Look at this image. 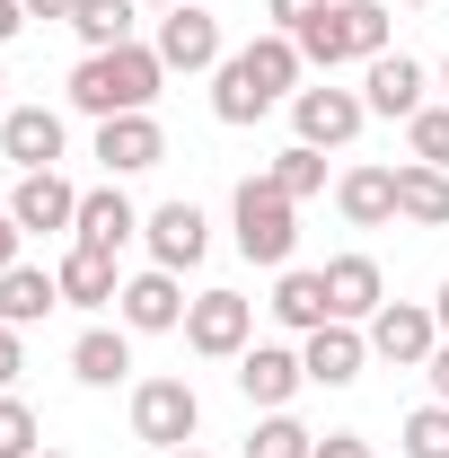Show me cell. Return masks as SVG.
<instances>
[{
    "mask_svg": "<svg viewBox=\"0 0 449 458\" xmlns=\"http://www.w3.org/2000/svg\"><path fill=\"white\" fill-rule=\"evenodd\" d=\"M300 71H309V62H300V45L274 27V36L238 45V54L212 71V114H221V123H265L282 98H300Z\"/></svg>",
    "mask_w": 449,
    "mask_h": 458,
    "instance_id": "6da1fadb",
    "label": "cell"
},
{
    "mask_svg": "<svg viewBox=\"0 0 449 458\" xmlns=\"http://www.w3.org/2000/svg\"><path fill=\"white\" fill-rule=\"evenodd\" d=\"M159 80H168L159 45H114V54H89L71 71V106L97 114V123H106V114H150Z\"/></svg>",
    "mask_w": 449,
    "mask_h": 458,
    "instance_id": "7a4b0ae2",
    "label": "cell"
},
{
    "mask_svg": "<svg viewBox=\"0 0 449 458\" xmlns=\"http://www.w3.org/2000/svg\"><path fill=\"white\" fill-rule=\"evenodd\" d=\"M291 45H300V62H318V71H335V62H379L388 54V9H379V0H335V9L309 18Z\"/></svg>",
    "mask_w": 449,
    "mask_h": 458,
    "instance_id": "3957f363",
    "label": "cell"
},
{
    "mask_svg": "<svg viewBox=\"0 0 449 458\" xmlns=\"http://www.w3.org/2000/svg\"><path fill=\"white\" fill-rule=\"evenodd\" d=\"M229 221H238V256H247V265H291V247H300V203L282 194L274 176H247L238 203H229Z\"/></svg>",
    "mask_w": 449,
    "mask_h": 458,
    "instance_id": "277c9868",
    "label": "cell"
},
{
    "mask_svg": "<svg viewBox=\"0 0 449 458\" xmlns=\"http://www.w3.org/2000/svg\"><path fill=\"white\" fill-rule=\"evenodd\" d=\"M194 423H203V397H194L185 379H141V388H132V432H141L159 458L185 450V441H194Z\"/></svg>",
    "mask_w": 449,
    "mask_h": 458,
    "instance_id": "5b68a950",
    "label": "cell"
},
{
    "mask_svg": "<svg viewBox=\"0 0 449 458\" xmlns=\"http://www.w3.org/2000/svg\"><path fill=\"white\" fill-rule=\"evenodd\" d=\"M247 335H256V300H247V291H203V300L185 309V344L212 352V361H238Z\"/></svg>",
    "mask_w": 449,
    "mask_h": 458,
    "instance_id": "8992f818",
    "label": "cell"
},
{
    "mask_svg": "<svg viewBox=\"0 0 449 458\" xmlns=\"http://www.w3.org/2000/svg\"><path fill=\"white\" fill-rule=\"evenodd\" d=\"M370 352L396 361V370H423V361L441 352V318H432V309H414V300H388V309L370 318Z\"/></svg>",
    "mask_w": 449,
    "mask_h": 458,
    "instance_id": "52a82bcc",
    "label": "cell"
},
{
    "mask_svg": "<svg viewBox=\"0 0 449 458\" xmlns=\"http://www.w3.org/2000/svg\"><path fill=\"white\" fill-rule=\"evenodd\" d=\"M291 123H300L309 150H343V141L370 123V106H361V89H300V98H291Z\"/></svg>",
    "mask_w": 449,
    "mask_h": 458,
    "instance_id": "ba28073f",
    "label": "cell"
},
{
    "mask_svg": "<svg viewBox=\"0 0 449 458\" xmlns=\"http://www.w3.org/2000/svg\"><path fill=\"white\" fill-rule=\"evenodd\" d=\"M238 388H247V405L282 414V405L309 388V361H300L291 344H247V352H238Z\"/></svg>",
    "mask_w": 449,
    "mask_h": 458,
    "instance_id": "9c48e42d",
    "label": "cell"
},
{
    "mask_svg": "<svg viewBox=\"0 0 449 458\" xmlns=\"http://www.w3.org/2000/svg\"><path fill=\"white\" fill-rule=\"evenodd\" d=\"M159 62L168 71H221V18L212 9H194V0H176L168 18H159Z\"/></svg>",
    "mask_w": 449,
    "mask_h": 458,
    "instance_id": "30bf717a",
    "label": "cell"
},
{
    "mask_svg": "<svg viewBox=\"0 0 449 458\" xmlns=\"http://www.w3.org/2000/svg\"><path fill=\"white\" fill-rule=\"evenodd\" d=\"M114 309H123V327H132V335H168V327H185V309H194V300L176 291L168 265H150V274H132V283L114 291Z\"/></svg>",
    "mask_w": 449,
    "mask_h": 458,
    "instance_id": "8fae6325",
    "label": "cell"
},
{
    "mask_svg": "<svg viewBox=\"0 0 449 458\" xmlns=\"http://www.w3.org/2000/svg\"><path fill=\"white\" fill-rule=\"evenodd\" d=\"M141 238H150V265H168V274H185V265H203V247H212V221L176 194V203H159L150 221H141Z\"/></svg>",
    "mask_w": 449,
    "mask_h": 458,
    "instance_id": "7c38bea8",
    "label": "cell"
},
{
    "mask_svg": "<svg viewBox=\"0 0 449 458\" xmlns=\"http://www.w3.org/2000/svg\"><path fill=\"white\" fill-rule=\"evenodd\" d=\"M97 159H106V176H141L168 159V132H159V114H106L97 123Z\"/></svg>",
    "mask_w": 449,
    "mask_h": 458,
    "instance_id": "4fadbf2b",
    "label": "cell"
},
{
    "mask_svg": "<svg viewBox=\"0 0 449 458\" xmlns=\"http://www.w3.org/2000/svg\"><path fill=\"white\" fill-rule=\"evenodd\" d=\"M0 159H9L18 176L54 168V159H62V114L54 106H9V114H0Z\"/></svg>",
    "mask_w": 449,
    "mask_h": 458,
    "instance_id": "5bb4252c",
    "label": "cell"
},
{
    "mask_svg": "<svg viewBox=\"0 0 449 458\" xmlns=\"http://www.w3.org/2000/svg\"><path fill=\"white\" fill-rule=\"evenodd\" d=\"M9 221H18V229H71V221H80V185H71L62 168L18 176V194H9Z\"/></svg>",
    "mask_w": 449,
    "mask_h": 458,
    "instance_id": "9a60e30c",
    "label": "cell"
},
{
    "mask_svg": "<svg viewBox=\"0 0 449 458\" xmlns=\"http://www.w3.org/2000/svg\"><path fill=\"white\" fill-rule=\"evenodd\" d=\"M326 300H335L343 327L379 318V309H388V274H379V256H335V265H326Z\"/></svg>",
    "mask_w": 449,
    "mask_h": 458,
    "instance_id": "2e32d148",
    "label": "cell"
},
{
    "mask_svg": "<svg viewBox=\"0 0 449 458\" xmlns=\"http://www.w3.org/2000/svg\"><path fill=\"white\" fill-rule=\"evenodd\" d=\"M300 361H309V379H318V388H352V379H361V361H370V335H361V327H318V335L300 344Z\"/></svg>",
    "mask_w": 449,
    "mask_h": 458,
    "instance_id": "e0dca14e",
    "label": "cell"
},
{
    "mask_svg": "<svg viewBox=\"0 0 449 458\" xmlns=\"http://www.w3.org/2000/svg\"><path fill=\"white\" fill-rule=\"evenodd\" d=\"M361 106L370 114H405V123H414V114H423V62H405V54H379L370 62V80H361Z\"/></svg>",
    "mask_w": 449,
    "mask_h": 458,
    "instance_id": "ac0fdd59",
    "label": "cell"
},
{
    "mask_svg": "<svg viewBox=\"0 0 449 458\" xmlns=\"http://www.w3.org/2000/svg\"><path fill=\"white\" fill-rule=\"evenodd\" d=\"M274 318L291 327V335H318V327H335L326 274H300V265H282V283H274Z\"/></svg>",
    "mask_w": 449,
    "mask_h": 458,
    "instance_id": "d6986e66",
    "label": "cell"
},
{
    "mask_svg": "<svg viewBox=\"0 0 449 458\" xmlns=\"http://www.w3.org/2000/svg\"><path fill=\"white\" fill-rule=\"evenodd\" d=\"M54 309H62V283H54V274H36V265H9V274H0V327L27 335V327H45Z\"/></svg>",
    "mask_w": 449,
    "mask_h": 458,
    "instance_id": "ffe728a7",
    "label": "cell"
},
{
    "mask_svg": "<svg viewBox=\"0 0 449 458\" xmlns=\"http://www.w3.org/2000/svg\"><path fill=\"white\" fill-rule=\"evenodd\" d=\"M132 229H141V212H132V203H123L114 185H97V194H80V221H71V238H80V247H97V256H114V247H123Z\"/></svg>",
    "mask_w": 449,
    "mask_h": 458,
    "instance_id": "44dd1931",
    "label": "cell"
},
{
    "mask_svg": "<svg viewBox=\"0 0 449 458\" xmlns=\"http://www.w3.org/2000/svg\"><path fill=\"white\" fill-rule=\"evenodd\" d=\"M396 221H414V229H449V168L405 159V168H396Z\"/></svg>",
    "mask_w": 449,
    "mask_h": 458,
    "instance_id": "7402d4cb",
    "label": "cell"
},
{
    "mask_svg": "<svg viewBox=\"0 0 449 458\" xmlns=\"http://www.w3.org/2000/svg\"><path fill=\"white\" fill-rule=\"evenodd\" d=\"M335 212H343L352 229H388V221H396V168H352V176L335 185Z\"/></svg>",
    "mask_w": 449,
    "mask_h": 458,
    "instance_id": "603a6c76",
    "label": "cell"
},
{
    "mask_svg": "<svg viewBox=\"0 0 449 458\" xmlns=\"http://www.w3.org/2000/svg\"><path fill=\"white\" fill-rule=\"evenodd\" d=\"M54 283H62V300H71V309H106L114 291V256H97V247H80V238H71V256H62L54 265Z\"/></svg>",
    "mask_w": 449,
    "mask_h": 458,
    "instance_id": "cb8c5ba5",
    "label": "cell"
},
{
    "mask_svg": "<svg viewBox=\"0 0 449 458\" xmlns=\"http://www.w3.org/2000/svg\"><path fill=\"white\" fill-rule=\"evenodd\" d=\"M123 370H132V344L114 335V327H89V335L71 344V379L80 388H114Z\"/></svg>",
    "mask_w": 449,
    "mask_h": 458,
    "instance_id": "d4e9b609",
    "label": "cell"
},
{
    "mask_svg": "<svg viewBox=\"0 0 449 458\" xmlns=\"http://www.w3.org/2000/svg\"><path fill=\"white\" fill-rule=\"evenodd\" d=\"M132 9H141V0H80L71 27H80L89 54H114V45H132Z\"/></svg>",
    "mask_w": 449,
    "mask_h": 458,
    "instance_id": "484cf974",
    "label": "cell"
},
{
    "mask_svg": "<svg viewBox=\"0 0 449 458\" xmlns=\"http://www.w3.org/2000/svg\"><path fill=\"white\" fill-rule=\"evenodd\" d=\"M309 450H318V432L291 423V414H265V423L247 432V458H309Z\"/></svg>",
    "mask_w": 449,
    "mask_h": 458,
    "instance_id": "4316f807",
    "label": "cell"
},
{
    "mask_svg": "<svg viewBox=\"0 0 449 458\" xmlns=\"http://www.w3.org/2000/svg\"><path fill=\"white\" fill-rule=\"evenodd\" d=\"M282 185V194H291V203H309V194H318V185H326V159H318V150H309V141H291V150H282L274 168H265Z\"/></svg>",
    "mask_w": 449,
    "mask_h": 458,
    "instance_id": "83f0119b",
    "label": "cell"
},
{
    "mask_svg": "<svg viewBox=\"0 0 449 458\" xmlns=\"http://www.w3.org/2000/svg\"><path fill=\"white\" fill-rule=\"evenodd\" d=\"M405 458H449V405H414L405 414Z\"/></svg>",
    "mask_w": 449,
    "mask_h": 458,
    "instance_id": "f1b7e54d",
    "label": "cell"
},
{
    "mask_svg": "<svg viewBox=\"0 0 449 458\" xmlns=\"http://www.w3.org/2000/svg\"><path fill=\"white\" fill-rule=\"evenodd\" d=\"M405 150L423 159V168H449V106H423L405 123Z\"/></svg>",
    "mask_w": 449,
    "mask_h": 458,
    "instance_id": "f546056e",
    "label": "cell"
},
{
    "mask_svg": "<svg viewBox=\"0 0 449 458\" xmlns=\"http://www.w3.org/2000/svg\"><path fill=\"white\" fill-rule=\"evenodd\" d=\"M36 450H45V441H36V414L18 397H0V458H36Z\"/></svg>",
    "mask_w": 449,
    "mask_h": 458,
    "instance_id": "4dcf8cb0",
    "label": "cell"
},
{
    "mask_svg": "<svg viewBox=\"0 0 449 458\" xmlns=\"http://www.w3.org/2000/svg\"><path fill=\"white\" fill-rule=\"evenodd\" d=\"M265 9H274V27H282V36H300V27H309V18H326L335 0H265Z\"/></svg>",
    "mask_w": 449,
    "mask_h": 458,
    "instance_id": "1f68e13d",
    "label": "cell"
},
{
    "mask_svg": "<svg viewBox=\"0 0 449 458\" xmlns=\"http://www.w3.org/2000/svg\"><path fill=\"white\" fill-rule=\"evenodd\" d=\"M18 370H27V344H18V327H0V397H9Z\"/></svg>",
    "mask_w": 449,
    "mask_h": 458,
    "instance_id": "d6a6232c",
    "label": "cell"
},
{
    "mask_svg": "<svg viewBox=\"0 0 449 458\" xmlns=\"http://www.w3.org/2000/svg\"><path fill=\"white\" fill-rule=\"evenodd\" d=\"M309 458H370V441H361V432H326Z\"/></svg>",
    "mask_w": 449,
    "mask_h": 458,
    "instance_id": "836d02e7",
    "label": "cell"
},
{
    "mask_svg": "<svg viewBox=\"0 0 449 458\" xmlns=\"http://www.w3.org/2000/svg\"><path fill=\"white\" fill-rule=\"evenodd\" d=\"M423 379H432V397L449 405V335H441V352H432V361H423Z\"/></svg>",
    "mask_w": 449,
    "mask_h": 458,
    "instance_id": "e575fe53",
    "label": "cell"
},
{
    "mask_svg": "<svg viewBox=\"0 0 449 458\" xmlns=\"http://www.w3.org/2000/svg\"><path fill=\"white\" fill-rule=\"evenodd\" d=\"M18 238H27V229L9 221V203H0V274H9V265H18Z\"/></svg>",
    "mask_w": 449,
    "mask_h": 458,
    "instance_id": "d590c367",
    "label": "cell"
},
{
    "mask_svg": "<svg viewBox=\"0 0 449 458\" xmlns=\"http://www.w3.org/2000/svg\"><path fill=\"white\" fill-rule=\"evenodd\" d=\"M18 27H27V0H0V45H9Z\"/></svg>",
    "mask_w": 449,
    "mask_h": 458,
    "instance_id": "8d00e7d4",
    "label": "cell"
},
{
    "mask_svg": "<svg viewBox=\"0 0 449 458\" xmlns=\"http://www.w3.org/2000/svg\"><path fill=\"white\" fill-rule=\"evenodd\" d=\"M80 0H27V18H71Z\"/></svg>",
    "mask_w": 449,
    "mask_h": 458,
    "instance_id": "74e56055",
    "label": "cell"
},
{
    "mask_svg": "<svg viewBox=\"0 0 449 458\" xmlns=\"http://www.w3.org/2000/svg\"><path fill=\"white\" fill-rule=\"evenodd\" d=\"M432 318H441V335H449V283H441V300H432Z\"/></svg>",
    "mask_w": 449,
    "mask_h": 458,
    "instance_id": "f35d334b",
    "label": "cell"
},
{
    "mask_svg": "<svg viewBox=\"0 0 449 458\" xmlns=\"http://www.w3.org/2000/svg\"><path fill=\"white\" fill-rule=\"evenodd\" d=\"M168 458H203V450H194V441H185V450H168Z\"/></svg>",
    "mask_w": 449,
    "mask_h": 458,
    "instance_id": "ab89813d",
    "label": "cell"
},
{
    "mask_svg": "<svg viewBox=\"0 0 449 458\" xmlns=\"http://www.w3.org/2000/svg\"><path fill=\"white\" fill-rule=\"evenodd\" d=\"M405 9H432V0H405Z\"/></svg>",
    "mask_w": 449,
    "mask_h": 458,
    "instance_id": "60d3db41",
    "label": "cell"
},
{
    "mask_svg": "<svg viewBox=\"0 0 449 458\" xmlns=\"http://www.w3.org/2000/svg\"><path fill=\"white\" fill-rule=\"evenodd\" d=\"M150 9H176V0H150Z\"/></svg>",
    "mask_w": 449,
    "mask_h": 458,
    "instance_id": "b9f144b4",
    "label": "cell"
},
{
    "mask_svg": "<svg viewBox=\"0 0 449 458\" xmlns=\"http://www.w3.org/2000/svg\"><path fill=\"white\" fill-rule=\"evenodd\" d=\"M36 458H62V450H36Z\"/></svg>",
    "mask_w": 449,
    "mask_h": 458,
    "instance_id": "7bdbcfd3",
    "label": "cell"
},
{
    "mask_svg": "<svg viewBox=\"0 0 449 458\" xmlns=\"http://www.w3.org/2000/svg\"><path fill=\"white\" fill-rule=\"evenodd\" d=\"M441 80H449V62H441Z\"/></svg>",
    "mask_w": 449,
    "mask_h": 458,
    "instance_id": "ee69618b",
    "label": "cell"
},
{
    "mask_svg": "<svg viewBox=\"0 0 449 458\" xmlns=\"http://www.w3.org/2000/svg\"><path fill=\"white\" fill-rule=\"evenodd\" d=\"M0 114H9V106H0Z\"/></svg>",
    "mask_w": 449,
    "mask_h": 458,
    "instance_id": "f6af8a7d",
    "label": "cell"
}]
</instances>
